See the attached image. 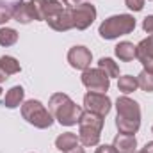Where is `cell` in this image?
<instances>
[{"mask_svg":"<svg viewBox=\"0 0 153 153\" xmlns=\"http://www.w3.org/2000/svg\"><path fill=\"white\" fill-rule=\"evenodd\" d=\"M116 109H117L116 126H117L119 134L134 135L141 126V107H139V103L128 96H121L116 102Z\"/></svg>","mask_w":153,"mask_h":153,"instance_id":"6da1fadb","label":"cell"},{"mask_svg":"<svg viewBox=\"0 0 153 153\" xmlns=\"http://www.w3.org/2000/svg\"><path fill=\"white\" fill-rule=\"evenodd\" d=\"M48 109H50L52 116L61 125H64V126H73V125H76L78 119H80V116H82V112H84L80 109V105H76L75 102L68 94H64V93L52 94V98L48 102Z\"/></svg>","mask_w":153,"mask_h":153,"instance_id":"7a4b0ae2","label":"cell"},{"mask_svg":"<svg viewBox=\"0 0 153 153\" xmlns=\"http://www.w3.org/2000/svg\"><path fill=\"white\" fill-rule=\"evenodd\" d=\"M103 128V117L93 112H82L78 119V141L84 146H96L100 143Z\"/></svg>","mask_w":153,"mask_h":153,"instance_id":"3957f363","label":"cell"},{"mask_svg":"<svg viewBox=\"0 0 153 153\" xmlns=\"http://www.w3.org/2000/svg\"><path fill=\"white\" fill-rule=\"evenodd\" d=\"M134 29H135V18L132 14H116L107 18L100 25L98 34L103 39H116L119 36L130 34Z\"/></svg>","mask_w":153,"mask_h":153,"instance_id":"277c9868","label":"cell"},{"mask_svg":"<svg viewBox=\"0 0 153 153\" xmlns=\"http://www.w3.org/2000/svg\"><path fill=\"white\" fill-rule=\"evenodd\" d=\"M22 116L27 123L34 125L36 128H50L53 123L52 112L46 111L45 105L38 100H27L22 105Z\"/></svg>","mask_w":153,"mask_h":153,"instance_id":"5b68a950","label":"cell"},{"mask_svg":"<svg viewBox=\"0 0 153 153\" xmlns=\"http://www.w3.org/2000/svg\"><path fill=\"white\" fill-rule=\"evenodd\" d=\"M27 7L30 11L32 20H39V22H46L52 16H55V14H59L66 9L57 0H29Z\"/></svg>","mask_w":153,"mask_h":153,"instance_id":"8992f818","label":"cell"},{"mask_svg":"<svg viewBox=\"0 0 153 153\" xmlns=\"http://www.w3.org/2000/svg\"><path fill=\"white\" fill-rule=\"evenodd\" d=\"M82 84L91 93H107L111 87V78L100 68H87L82 73Z\"/></svg>","mask_w":153,"mask_h":153,"instance_id":"52a82bcc","label":"cell"},{"mask_svg":"<svg viewBox=\"0 0 153 153\" xmlns=\"http://www.w3.org/2000/svg\"><path fill=\"white\" fill-rule=\"evenodd\" d=\"M84 105H85V109L89 112L98 114L102 117H105L112 109V102H111V98L105 93H91L89 91L84 96Z\"/></svg>","mask_w":153,"mask_h":153,"instance_id":"ba28073f","label":"cell"},{"mask_svg":"<svg viewBox=\"0 0 153 153\" xmlns=\"http://www.w3.org/2000/svg\"><path fill=\"white\" fill-rule=\"evenodd\" d=\"M73 14V25L78 30H85L94 20H96V7L89 2H82L75 7H71Z\"/></svg>","mask_w":153,"mask_h":153,"instance_id":"9c48e42d","label":"cell"},{"mask_svg":"<svg viewBox=\"0 0 153 153\" xmlns=\"http://www.w3.org/2000/svg\"><path fill=\"white\" fill-rule=\"evenodd\" d=\"M91 61H93V53L85 46H73L68 52V62L75 70H82V71L87 70L89 64H91Z\"/></svg>","mask_w":153,"mask_h":153,"instance_id":"30bf717a","label":"cell"},{"mask_svg":"<svg viewBox=\"0 0 153 153\" xmlns=\"http://www.w3.org/2000/svg\"><path fill=\"white\" fill-rule=\"evenodd\" d=\"M137 59L141 61L146 71L153 73V34L137 45Z\"/></svg>","mask_w":153,"mask_h":153,"instance_id":"8fae6325","label":"cell"},{"mask_svg":"<svg viewBox=\"0 0 153 153\" xmlns=\"http://www.w3.org/2000/svg\"><path fill=\"white\" fill-rule=\"evenodd\" d=\"M46 22H48V25H50L53 30H57V32H66V30H70V29H75V25H73L71 7H66L62 13L52 16V18L46 20Z\"/></svg>","mask_w":153,"mask_h":153,"instance_id":"7c38bea8","label":"cell"},{"mask_svg":"<svg viewBox=\"0 0 153 153\" xmlns=\"http://www.w3.org/2000/svg\"><path fill=\"white\" fill-rule=\"evenodd\" d=\"M117 153H134L137 148V139L128 134H117L114 137V144Z\"/></svg>","mask_w":153,"mask_h":153,"instance_id":"4fadbf2b","label":"cell"},{"mask_svg":"<svg viewBox=\"0 0 153 153\" xmlns=\"http://www.w3.org/2000/svg\"><path fill=\"white\" fill-rule=\"evenodd\" d=\"M116 55L119 61H125V62L134 61V59H137V46L130 41H121L116 46Z\"/></svg>","mask_w":153,"mask_h":153,"instance_id":"5bb4252c","label":"cell"},{"mask_svg":"<svg viewBox=\"0 0 153 153\" xmlns=\"http://www.w3.org/2000/svg\"><path fill=\"white\" fill-rule=\"evenodd\" d=\"M23 96H25V91H23V87H22V85H14V87H11V89L5 93L4 105H5L7 109H14V107L22 105V102H23Z\"/></svg>","mask_w":153,"mask_h":153,"instance_id":"9a60e30c","label":"cell"},{"mask_svg":"<svg viewBox=\"0 0 153 153\" xmlns=\"http://www.w3.org/2000/svg\"><path fill=\"white\" fill-rule=\"evenodd\" d=\"M80 141H78V137H76L73 132H66V134H61L57 139H55V146H57V150H61V152H68V150H71L73 146H76Z\"/></svg>","mask_w":153,"mask_h":153,"instance_id":"2e32d148","label":"cell"},{"mask_svg":"<svg viewBox=\"0 0 153 153\" xmlns=\"http://www.w3.org/2000/svg\"><path fill=\"white\" fill-rule=\"evenodd\" d=\"M137 87H139L137 76L125 75V76H119V80H117V89H119L123 94H130V93H134Z\"/></svg>","mask_w":153,"mask_h":153,"instance_id":"e0dca14e","label":"cell"},{"mask_svg":"<svg viewBox=\"0 0 153 153\" xmlns=\"http://www.w3.org/2000/svg\"><path fill=\"white\" fill-rule=\"evenodd\" d=\"M13 18H14L18 23H23V25L29 23V22H32V16H30V11H29V7H27V2L20 0V2L16 4Z\"/></svg>","mask_w":153,"mask_h":153,"instance_id":"ac0fdd59","label":"cell"},{"mask_svg":"<svg viewBox=\"0 0 153 153\" xmlns=\"http://www.w3.org/2000/svg\"><path fill=\"white\" fill-rule=\"evenodd\" d=\"M98 68L102 71H105V75L109 76V78H114V76L119 78V66L116 64L112 59H109V57H102L98 61Z\"/></svg>","mask_w":153,"mask_h":153,"instance_id":"d6986e66","label":"cell"},{"mask_svg":"<svg viewBox=\"0 0 153 153\" xmlns=\"http://www.w3.org/2000/svg\"><path fill=\"white\" fill-rule=\"evenodd\" d=\"M0 66L4 68V71L7 73V75H14V73H20V62L14 59V57H11V55H4V57H0Z\"/></svg>","mask_w":153,"mask_h":153,"instance_id":"ffe728a7","label":"cell"},{"mask_svg":"<svg viewBox=\"0 0 153 153\" xmlns=\"http://www.w3.org/2000/svg\"><path fill=\"white\" fill-rule=\"evenodd\" d=\"M18 41V32L11 27H4L0 29V45L2 46H13Z\"/></svg>","mask_w":153,"mask_h":153,"instance_id":"44dd1931","label":"cell"},{"mask_svg":"<svg viewBox=\"0 0 153 153\" xmlns=\"http://www.w3.org/2000/svg\"><path fill=\"white\" fill-rule=\"evenodd\" d=\"M18 2H0V25L9 22L14 14V7Z\"/></svg>","mask_w":153,"mask_h":153,"instance_id":"7402d4cb","label":"cell"},{"mask_svg":"<svg viewBox=\"0 0 153 153\" xmlns=\"http://www.w3.org/2000/svg\"><path fill=\"white\" fill-rule=\"evenodd\" d=\"M137 82H139V87L143 91H146V93H152L153 91V73L143 70L139 73V76H137Z\"/></svg>","mask_w":153,"mask_h":153,"instance_id":"603a6c76","label":"cell"},{"mask_svg":"<svg viewBox=\"0 0 153 153\" xmlns=\"http://www.w3.org/2000/svg\"><path fill=\"white\" fill-rule=\"evenodd\" d=\"M125 4L132 11H141L144 7V0H125Z\"/></svg>","mask_w":153,"mask_h":153,"instance_id":"cb8c5ba5","label":"cell"},{"mask_svg":"<svg viewBox=\"0 0 153 153\" xmlns=\"http://www.w3.org/2000/svg\"><path fill=\"white\" fill-rule=\"evenodd\" d=\"M143 29L148 32V34H153V16H146L144 22H143Z\"/></svg>","mask_w":153,"mask_h":153,"instance_id":"d4e9b609","label":"cell"},{"mask_svg":"<svg viewBox=\"0 0 153 153\" xmlns=\"http://www.w3.org/2000/svg\"><path fill=\"white\" fill-rule=\"evenodd\" d=\"M96 153H117L114 146H109V144H103L100 148H96Z\"/></svg>","mask_w":153,"mask_h":153,"instance_id":"484cf974","label":"cell"},{"mask_svg":"<svg viewBox=\"0 0 153 153\" xmlns=\"http://www.w3.org/2000/svg\"><path fill=\"white\" fill-rule=\"evenodd\" d=\"M78 4H82V0H62V5L66 7H75Z\"/></svg>","mask_w":153,"mask_h":153,"instance_id":"4316f807","label":"cell"},{"mask_svg":"<svg viewBox=\"0 0 153 153\" xmlns=\"http://www.w3.org/2000/svg\"><path fill=\"white\" fill-rule=\"evenodd\" d=\"M64 153H85V152H84V148H80V146L76 144V146H73L71 150H68V152H64Z\"/></svg>","mask_w":153,"mask_h":153,"instance_id":"83f0119b","label":"cell"},{"mask_svg":"<svg viewBox=\"0 0 153 153\" xmlns=\"http://www.w3.org/2000/svg\"><path fill=\"white\" fill-rule=\"evenodd\" d=\"M7 78H9V75H7V73H5V71H4V68H2V66H0V82H5V80H7Z\"/></svg>","mask_w":153,"mask_h":153,"instance_id":"f1b7e54d","label":"cell"},{"mask_svg":"<svg viewBox=\"0 0 153 153\" xmlns=\"http://www.w3.org/2000/svg\"><path fill=\"white\" fill-rule=\"evenodd\" d=\"M144 152H146V153H153V141H152V143H148V144L144 146Z\"/></svg>","mask_w":153,"mask_h":153,"instance_id":"f546056e","label":"cell"},{"mask_svg":"<svg viewBox=\"0 0 153 153\" xmlns=\"http://www.w3.org/2000/svg\"><path fill=\"white\" fill-rule=\"evenodd\" d=\"M0 2H20V0H0Z\"/></svg>","mask_w":153,"mask_h":153,"instance_id":"4dcf8cb0","label":"cell"},{"mask_svg":"<svg viewBox=\"0 0 153 153\" xmlns=\"http://www.w3.org/2000/svg\"><path fill=\"white\" fill-rule=\"evenodd\" d=\"M134 153H146V152H144V150H141V152H134Z\"/></svg>","mask_w":153,"mask_h":153,"instance_id":"1f68e13d","label":"cell"},{"mask_svg":"<svg viewBox=\"0 0 153 153\" xmlns=\"http://www.w3.org/2000/svg\"><path fill=\"white\" fill-rule=\"evenodd\" d=\"M0 94H2V87H0Z\"/></svg>","mask_w":153,"mask_h":153,"instance_id":"d6a6232c","label":"cell"},{"mask_svg":"<svg viewBox=\"0 0 153 153\" xmlns=\"http://www.w3.org/2000/svg\"><path fill=\"white\" fill-rule=\"evenodd\" d=\"M152 134H153V128H152Z\"/></svg>","mask_w":153,"mask_h":153,"instance_id":"836d02e7","label":"cell"}]
</instances>
